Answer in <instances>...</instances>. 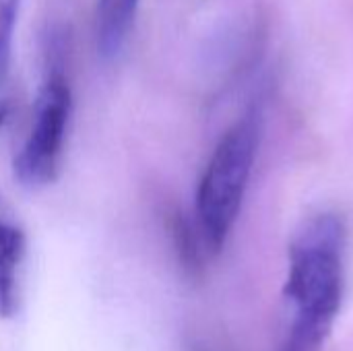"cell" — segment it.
<instances>
[{
	"instance_id": "cell-1",
	"label": "cell",
	"mask_w": 353,
	"mask_h": 351,
	"mask_svg": "<svg viewBox=\"0 0 353 351\" xmlns=\"http://www.w3.org/2000/svg\"><path fill=\"white\" fill-rule=\"evenodd\" d=\"M347 228L337 213L306 219L292 238L283 296L294 308L279 351H321L345 298Z\"/></svg>"
},
{
	"instance_id": "cell-2",
	"label": "cell",
	"mask_w": 353,
	"mask_h": 351,
	"mask_svg": "<svg viewBox=\"0 0 353 351\" xmlns=\"http://www.w3.org/2000/svg\"><path fill=\"white\" fill-rule=\"evenodd\" d=\"M261 137V118L252 110L217 143L196 188V221L209 252L225 246L240 215Z\"/></svg>"
},
{
	"instance_id": "cell-3",
	"label": "cell",
	"mask_w": 353,
	"mask_h": 351,
	"mask_svg": "<svg viewBox=\"0 0 353 351\" xmlns=\"http://www.w3.org/2000/svg\"><path fill=\"white\" fill-rule=\"evenodd\" d=\"M70 87L60 72L48 77L41 85L31 128L14 157V178L29 188H39L56 180L70 120Z\"/></svg>"
},
{
	"instance_id": "cell-4",
	"label": "cell",
	"mask_w": 353,
	"mask_h": 351,
	"mask_svg": "<svg viewBox=\"0 0 353 351\" xmlns=\"http://www.w3.org/2000/svg\"><path fill=\"white\" fill-rule=\"evenodd\" d=\"M27 240L23 230L0 213V319H10L21 302V267Z\"/></svg>"
},
{
	"instance_id": "cell-5",
	"label": "cell",
	"mask_w": 353,
	"mask_h": 351,
	"mask_svg": "<svg viewBox=\"0 0 353 351\" xmlns=\"http://www.w3.org/2000/svg\"><path fill=\"white\" fill-rule=\"evenodd\" d=\"M139 0H97L95 35L103 58H116L134 25Z\"/></svg>"
},
{
	"instance_id": "cell-6",
	"label": "cell",
	"mask_w": 353,
	"mask_h": 351,
	"mask_svg": "<svg viewBox=\"0 0 353 351\" xmlns=\"http://www.w3.org/2000/svg\"><path fill=\"white\" fill-rule=\"evenodd\" d=\"M17 8H19V0H0V85L6 79L10 66Z\"/></svg>"
},
{
	"instance_id": "cell-7",
	"label": "cell",
	"mask_w": 353,
	"mask_h": 351,
	"mask_svg": "<svg viewBox=\"0 0 353 351\" xmlns=\"http://www.w3.org/2000/svg\"><path fill=\"white\" fill-rule=\"evenodd\" d=\"M6 118H8V108L4 103H0V126L6 122Z\"/></svg>"
}]
</instances>
